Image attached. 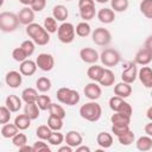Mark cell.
Returning a JSON list of instances; mask_svg holds the SVG:
<instances>
[{
	"label": "cell",
	"mask_w": 152,
	"mask_h": 152,
	"mask_svg": "<svg viewBox=\"0 0 152 152\" xmlns=\"http://www.w3.org/2000/svg\"><path fill=\"white\" fill-rule=\"evenodd\" d=\"M26 34L36 43V45L44 46L50 42V33L45 30L44 26L32 23L26 26Z\"/></svg>",
	"instance_id": "cell-1"
},
{
	"label": "cell",
	"mask_w": 152,
	"mask_h": 152,
	"mask_svg": "<svg viewBox=\"0 0 152 152\" xmlns=\"http://www.w3.org/2000/svg\"><path fill=\"white\" fill-rule=\"evenodd\" d=\"M80 115L82 119H84L87 121L96 122L100 120V118L102 115V108L96 101H89L81 106Z\"/></svg>",
	"instance_id": "cell-2"
},
{
	"label": "cell",
	"mask_w": 152,
	"mask_h": 152,
	"mask_svg": "<svg viewBox=\"0 0 152 152\" xmlns=\"http://www.w3.org/2000/svg\"><path fill=\"white\" fill-rule=\"evenodd\" d=\"M20 21L18 14L13 12H1L0 13V30L5 33L13 32L18 28Z\"/></svg>",
	"instance_id": "cell-3"
},
{
	"label": "cell",
	"mask_w": 152,
	"mask_h": 152,
	"mask_svg": "<svg viewBox=\"0 0 152 152\" xmlns=\"http://www.w3.org/2000/svg\"><path fill=\"white\" fill-rule=\"evenodd\" d=\"M57 36L61 43L63 44H70L74 42L75 36H76V31H75V26L71 23H65L63 21L57 30Z\"/></svg>",
	"instance_id": "cell-4"
},
{
	"label": "cell",
	"mask_w": 152,
	"mask_h": 152,
	"mask_svg": "<svg viewBox=\"0 0 152 152\" xmlns=\"http://www.w3.org/2000/svg\"><path fill=\"white\" fill-rule=\"evenodd\" d=\"M100 61L102 62V64L104 66H109V68L110 66H115L121 61V55H120V52L118 50L112 49V48H107L101 52Z\"/></svg>",
	"instance_id": "cell-5"
},
{
	"label": "cell",
	"mask_w": 152,
	"mask_h": 152,
	"mask_svg": "<svg viewBox=\"0 0 152 152\" xmlns=\"http://www.w3.org/2000/svg\"><path fill=\"white\" fill-rule=\"evenodd\" d=\"M93 42L99 46H107L112 42V33L104 27H97L91 32Z\"/></svg>",
	"instance_id": "cell-6"
},
{
	"label": "cell",
	"mask_w": 152,
	"mask_h": 152,
	"mask_svg": "<svg viewBox=\"0 0 152 152\" xmlns=\"http://www.w3.org/2000/svg\"><path fill=\"white\" fill-rule=\"evenodd\" d=\"M36 63H37L38 68L42 71H51L53 69V66H55V58L50 53L42 52V53H39L37 56Z\"/></svg>",
	"instance_id": "cell-7"
},
{
	"label": "cell",
	"mask_w": 152,
	"mask_h": 152,
	"mask_svg": "<svg viewBox=\"0 0 152 152\" xmlns=\"http://www.w3.org/2000/svg\"><path fill=\"white\" fill-rule=\"evenodd\" d=\"M137 77H138V69H137V64L135 63H133V62H131V63H128L125 68H124V70H122V72H121V80L124 81V82H127V83H133L135 80H137Z\"/></svg>",
	"instance_id": "cell-8"
},
{
	"label": "cell",
	"mask_w": 152,
	"mask_h": 152,
	"mask_svg": "<svg viewBox=\"0 0 152 152\" xmlns=\"http://www.w3.org/2000/svg\"><path fill=\"white\" fill-rule=\"evenodd\" d=\"M83 93L86 95L87 99H89L90 101H96L97 99H100L101 94H102V90H101V87L97 84V82H90L88 84H86L84 89H83Z\"/></svg>",
	"instance_id": "cell-9"
},
{
	"label": "cell",
	"mask_w": 152,
	"mask_h": 152,
	"mask_svg": "<svg viewBox=\"0 0 152 152\" xmlns=\"http://www.w3.org/2000/svg\"><path fill=\"white\" fill-rule=\"evenodd\" d=\"M80 57L84 63H88V64H95L100 59L99 52L93 48H83V49H81Z\"/></svg>",
	"instance_id": "cell-10"
},
{
	"label": "cell",
	"mask_w": 152,
	"mask_h": 152,
	"mask_svg": "<svg viewBox=\"0 0 152 152\" xmlns=\"http://www.w3.org/2000/svg\"><path fill=\"white\" fill-rule=\"evenodd\" d=\"M5 82L10 88H18L23 83V74L20 71H8L5 76Z\"/></svg>",
	"instance_id": "cell-11"
},
{
	"label": "cell",
	"mask_w": 152,
	"mask_h": 152,
	"mask_svg": "<svg viewBox=\"0 0 152 152\" xmlns=\"http://www.w3.org/2000/svg\"><path fill=\"white\" fill-rule=\"evenodd\" d=\"M18 18L20 24L23 25H30L34 20V11L31 8V6H25L18 12Z\"/></svg>",
	"instance_id": "cell-12"
},
{
	"label": "cell",
	"mask_w": 152,
	"mask_h": 152,
	"mask_svg": "<svg viewBox=\"0 0 152 152\" xmlns=\"http://www.w3.org/2000/svg\"><path fill=\"white\" fill-rule=\"evenodd\" d=\"M138 77L145 88L152 89V69L150 66L142 65L141 69L138 71Z\"/></svg>",
	"instance_id": "cell-13"
},
{
	"label": "cell",
	"mask_w": 152,
	"mask_h": 152,
	"mask_svg": "<svg viewBox=\"0 0 152 152\" xmlns=\"http://www.w3.org/2000/svg\"><path fill=\"white\" fill-rule=\"evenodd\" d=\"M65 144H68L69 146H71L72 148H76L77 146L82 145L83 142V137L81 135L80 132L77 131H69L65 134V139H64Z\"/></svg>",
	"instance_id": "cell-14"
},
{
	"label": "cell",
	"mask_w": 152,
	"mask_h": 152,
	"mask_svg": "<svg viewBox=\"0 0 152 152\" xmlns=\"http://www.w3.org/2000/svg\"><path fill=\"white\" fill-rule=\"evenodd\" d=\"M37 63L36 61L32 59H25L24 62L20 63L19 65V71L23 74V76H32L34 75V72L37 71Z\"/></svg>",
	"instance_id": "cell-15"
},
{
	"label": "cell",
	"mask_w": 152,
	"mask_h": 152,
	"mask_svg": "<svg viewBox=\"0 0 152 152\" xmlns=\"http://www.w3.org/2000/svg\"><path fill=\"white\" fill-rule=\"evenodd\" d=\"M152 62V52L148 51L146 48L140 49L134 57V63L139 65H147Z\"/></svg>",
	"instance_id": "cell-16"
},
{
	"label": "cell",
	"mask_w": 152,
	"mask_h": 152,
	"mask_svg": "<svg viewBox=\"0 0 152 152\" xmlns=\"http://www.w3.org/2000/svg\"><path fill=\"white\" fill-rule=\"evenodd\" d=\"M97 19L102 24H112L115 20V12L112 8L103 7L97 12Z\"/></svg>",
	"instance_id": "cell-17"
},
{
	"label": "cell",
	"mask_w": 152,
	"mask_h": 152,
	"mask_svg": "<svg viewBox=\"0 0 152 152\" xmlns=\"http://www.w3.org/2000/svg\"><path fill=\"white\" fill-rule=\"evenodd\" d=\"M21 101H23V99H20L19 96H17V95H14V94H11V95H8V96L6 97L5 104L7 106V108H8L12 113H17V112H19L20 108H21Z\"/></svg>",
	"instance_id": "cell-18"
},
{
	"label": "cell",
	"mask_w": 152,
	"mask_h": 152,
	"mask_svg": "<svg viewBox=\"0 0 152 152\" xmlns=\"http://www.w3.org/2000/svg\"><path fill=\"white\" fill-rule=\"evenodd\" d=\"M114 94L116 96H120L122 99H126V97H128L132 94V87H131L129 83L122 81V82L115 84V87H114Z\"/></svg>",
	"instance_id": "cell-19"
},
{
	"label": "cell",
	"mask_w": 152,
	"mask_h": 152,
	"mask_svg": "<svg viewBox=\"0 0 152 152\" xmlns=\"http://www.w3.org/2000/svg\"><path fill=\"white\" fill-rule=\"evenodd\" d=\"M52 17L57 21H65L69 17V11L64 5H56L52 8Z\"/></svg>",
	"instance_id": "cell-20"
},
{
	"label": "cell",
	"mask_w": 152,
	"mask_h": 152,
	"mask_svg": "<svg viewBox=\"0 0 152 152\" xmlns=\"http://www.w3.org/2000/svg\"><path fill=\"white\" fill-rule=\"evenodd\" d=\"M96 142L102 148H109L113 145V137L108 132H100L96 137Z\"/></svg>",
	"instance_id": "cell-21"
},
{
	"label": "cell",
	"mask_w": 152,
	"mask_h": 152,
	"mask_svg": "<svg viewBox=\"0 0 152 152\" xmlns=\"http://www.w3.org/2000/svg\"><path fill=\"white\" fill-rule=\"evenodd\" d=\"M103 70H104L103 66L97 65V64H93L91 66L88 68V70H87V76H88L91 81L99 82L100 78H101V76H102V74H103Z\"/></svg>",
	"instance_id": "cell-22"
},
{
	"label": "cell",
	"mask_w": 152,
	"mask_h": 152,
	"mask_svg": "<svg viewBox=\"0 0 152 152\" xmlns=\"http://www.w3.org/2000/svg\"><path fill=\"white\" fill-rule=\"evenodd\" d=\"M114 82H115V75H114V72L110 69H104L101 78H100V81L97 83L100 86H102V87H110V86L114 84Z\"/></svg>",
	"instance_id": "cell-23"
},
{
	"label": "cell",
	"mask_w": 152,
	"mask_h": 152,
	"mask_svg": "<svg viewBox=\"0 0 152 152\" xmlns=\"http://www.w3.org/2000/svg\"><path fill=\"white\" fill-rule=\"evenodd\" d=\"M135 146L139 151H150L152 148V137L150 135H142L140 138H138V140L135 141Z\"/></svg>",
	"instance_id": "cell-24"
},
{
	"label": "cell",
	"mask_w": 152,
	"mask_h": 152,
	"mask_svg": "<svg viewBox=\"0 0 152 152\" xmlns=\"http://www.w3.org/2000/svg\"><path fill=\"white\" fill-rule=\"evenodd\" d=\"M31 121H32V119H31L30 116H27L25 113L17 115L15 119H14V124H15V126L19 128V131H25V129H27V128L31 126Z\"/></svg>",
	"instance_id": "cell-25"
},
{
	"label": "cell",
	"mask_w": 152,
	"mask_h": 152,
	"mask_svg": "<svg viewBox=\"0 0 152 152\" xmlns=\"http://www.w3.org/2000/svg\"><path fill=\"white\" fill-rule=\"evenodd\" d=\"M24 113L30 116L32 120H36L39 118V114H40V108L38 107V104L36 102H31V103H25V107H24Z\"/></svg>",
	"instance_id": "cell-26"
},
{
	"label": "cell",
	"mask_w": 152,
	"mask_h": 152,
	"mask_svg": "<svg viewBox=\"0 0 152 152\" xmlns=\"http://www.w3.org/2000/svg\"><path fill=\"white\" fill-rule=\"evenodd\" d=\"M17 133H19V128L15 124H5L1 127V135L5 139H12Z\"/></svg>",
	"instance_id": "cell-27"
},
{
	"label": "cell",
	"mask_w": 152,
	"mask_h": 152,
	"mask_svg": "<svg viewBox=\"0 0 152 152\" xmlns=\"http://www.w3.org/2000/svg\"><path fill=\"white\" fill-rule=\"evenodd\" d=\"M38 97V91L34 88H25L21 91V99L25 103H31V102H36Z\"/></svg>",
	"instance_id": "cell-28"
},
{
	"label": "cell",
	"mask_w": 152,
	"mask_h": 152,
	"mask_svg": "<svg viewBox=\"0 0 152 152\" xmlns=\"http://www.w3.org/2000/svg\"><path fill=\"white\" fill-rule=\"evenodd\" d=\"M75 31H76V34L78 37L86 38V37H88L91 33V27H90V25L87 21H81V23H78L76 25Z\"/></svg>",
	"instance_id": "cell-29"
},
{
	"label": "cell",
	"mask_w": 152,
	"mask_h": 152,
	"mask_svg": "<svg viewBox=\"0 0 152 152\" xmlns=\"http://www.w3.org/2000/svg\"><path fill=\"white\" fill-rule=\"evenodd\" d=\"M118 140H119V142H120L122 146H128V145H131V144L134 142V140H135V134H134V132H133L132 129H128V131L125 132L124 134L119 135V137H118Z\"/></svg>",
	"instance_id": "cell-30"
},
{
	"label": "cell",
	"mask_w": 152,
	"mask_h": 152,
	"mask_svg": "<svg viewBox=\"0 0 152 152\" xmlns=\"http://www.w3.org/2000/svg\"><path fill=\"white\" fill-rule=\"evenodd\" d=\"M51 86H52V84H51L50 78L44 77V76L39 77V78L36 81L37 90H38V91H40V93H46V91H49V90L51 89Z\"/></svg>",
	"instance_id": "cell-31"
},
{
	"label": "cell",
	"mask_w": 152,
	"mask_h": 152,
	"mask_svg": "<svg viewBox=\"0 0 152 152\" xmlns=\"http://www.w3.org/2000/svg\"><path fill=\"white\" fill-rule=\"evenodd\" d=\"M48 126L52 129V131H61L63 127V119L58 118L56 115L50 114L48 118Z\"/></svg>",
	"instance_id": "cell-32"
},
{
	"label": "cell",
	"mask_w": 152,
	"mask_h": 152,
	"mask_svg": "<svg viewBox=\"0 0 152 152\" xmlns=\"http://www.w3.org/2000/svg\"><path fill=\"white\" fill-rule=\"evenodd\" d=\"M80 17L83 21L91 20L95 17V6H86L80 8Z\"/></svg>",
	"instance_id": "cell-33"
},
{
	"label": "cell",
	"mask_w": 152,
	"mask_h": 152,
	"mask_svg": "<svg viewBox=\"0 0 152 152\" xmlns=\"http://www.w3.org/2000/svg\"><path fill=\"white\" fill-rule=\"evenodd\" d=\"M70 94H71V89L70 88H66V87H62L57 90L56 93V97L57 100L63 103V104H66L68 101H69V97H70Z\"/></svg>",
	"instance_id": "cell-34"
},
{
	"label": "cell",
	"mask_w": 152,
	"mask_h": 152,
	"mask_svg": "<svg viewBox=\"0 0 152 152\" xmlns=\"http://www.w3.org/2000/svg\"><path fill=\"white\" fill-rule=\"evenodd\" d=\"M52 133V129L48 126V125H40L37 127L36 129V135L38 139H42V140H48L50 138Z\"/></svg>",
	"instance_id": "cell-35"
},
{
	"label": "cell",
	"mask_w": 152,
	"mask_h": 152,
	"mask_svg": "<svg viewBox=\"0 0 152 152\" xmlns=\"http://www.w3.org/2000/svg\"><path fill=\"white\" fill-rule=\"evenodd\" d=\"M112 124H121V125H129L131 124V116H127L122 113L114 112V114L110 116Z\"/></svg>",
	"instance_id": "cell-36"
},
{
	"label": "cell",
	"mask_w": 152,
	"mask_h": 152,
	"mask_svg": "<svg viewBox=\"0 0 152 152\" xmlns=\"http://www.w3.org/2000/svg\"><path fill=\"white\" fill-rule=\"evenodd\" d=\"M140 12L147 19H152V0H142L139 5Z\"/></svg>",
	"instance_id": "cell-37"
},
{
	"label": "cell",
	"mask_w": 152,
	"mask_h": 152,
	"mask_svg": "<svg viewBox=\"0 0 152 152\" xmlns=\"http://www.w3.org/2000/svg\"><path fill=\"white\" fill-rule=\"evenodd\" d=\"M110 6L114 12H125L129 6V1L128 0H110Z\"/></svg>",
	"instance_id": "cell-38"
},
{
	"label": "cell",
	"mask_w": 152,
	"mask_h": 152,
	"mask_svg": "<svg viewBox=\"0 0 152 152\" xmlns=\"http://www.w3.org/2000/svg\"><path fill=\"white\" fill-rule=\"evenodd\" d=\"M43 26L45 27V30H46L49 33H55V32H57V30H58L57 20H56L53 17H46V18L44 19Z\"/></svg>",
	"instance_id": "cell-39"
},
{
	"label": "cell",
	"mask_w": 152,
	"mask_h": 152,
	"mask_svg": "<svg viewBox=\"0 0 152 152\" xmlns=\"http://www.w3.org/2000/svg\"><path fill=\"white\" fill-rule=\"evenodd\" d=\"M36 103L38 104V107L40 108V110H49L50 106H51V99L48 95H38Z\"/></svg>",
	"instance_id": "cell-40"
},
{
	"label": "cell",
	"mask_w": 152,
	"mask_h": 152,
	"mask_svg": "<svg viewBox=\"0 0 152 152\" xmlns=\"http://www.w3.org/2000/svg\"><path fill=\"white\" fill-rule=\"evenodd\" d=\"M64 139H65V135L59 133V131H52V133H51L50 138L48 139V141L52 146H58L64 141Z\"/></svg>",
	"instance_id": "cell-41"
},
{
	"label": "cell",
	"mask_w": 152,
	"mask_h": 152,
	"mask_svg": "<svg viewBox=\"0 0 152 152\" xmlns=\"http://www.w3.org/2000/svg\"><path fill=\"white\" fill-rule=\"evenodd\" d=\"M49 112H50V114L56 115V116L62 118V119H64L65 115H66L65 109H64L61 104H57V103H53V102L51 103V106H50V108H49Z\"/></svg>",
	"instance_id": "cell-42"
},
{
	"label": "cell",
	"mask_w": 152,
	"mask_h": 152,
	"mask_svg": "<svg viewBox=\"0 0 152 152\" xmlns=\"http://www.w3.org/2000/svg\"><path fill=\"white\" fill-rule=\"evenodd\" d=\"M12 57H13V59H14L15 62L21 63V62H24L25 59H27L28 56L26 55V52L24 51V49H23L21 46H19V48L13 49V51H12Z\"/></svg>",
	"instance_id": "cell-43"
},
{
	"label": "cell",
	"mask_w": 152,
	"mask_h": 152,
	"mask_svg": "<svg viewBox=\"0 0 152 152\" xmlns=\"http://www.w3.org/2000/svg\"><path fill=\"white\" fill-rule=\"evenodd\" d=\"M12 144L15 147H18V148H20L21 146L26 145L27 144V137H26V134H24V133H17L12 138Z\"/></svg>",
	"instance_id": "cell-44"
},
{
	"label": "cell",
	"mask_w": 152,
	"mask_h": 152,
	"mask_svg": "<svg viewBox=\"0 0 152 152\" xmlns=\"http://www.w3.org/2000/svg\"><path fill=\"white\" fill-rule=\"evenodd\" d=\"M20 46L24 49V51L26 52V55L30 57V56H32L33 55V52H34V50H36V43L32 40V39H27V40H24L21 44H20Z\"/></svg>",
	"instance_id": "cell-45"
},
{
	"label": "cell",
	"mask_w": 152,
	"mask_h": 152,
	"mask_svg": "<svg viewBox=\"0 0 152 152\" xmlns=\"http://www.w3.org/2000/svg\"><path fill=\"white\" fill-rule=\"evenodd\" d=\"M11 110L7 108V106H1L0 107V124L5 125L11 120Z\"/></svg>",
	"instance_id": "cell-46"
},
{
	"label": "cell",
	"mask_w": 152,
	"mask_h": 152,
	"mask_svg": "<svg viewBox=\"0 0 152 152\" xmlns=\"http://www.w3.org/2000/svg\"><path fill=\"white\" fill-rule=\"evenodd\" d=\"M122 102H124V99H122V97L116 96V95H115V96H112V97L109 99V108H110L113 112H118V110L120 109Z\"/></svg>",
	"instance_id": "cell-47"
},
{
	"label": "cell",
	"mask_w": 152,
	"mask_h": 152,
	"mask_svg": "<svg viewBox=\"0 0 152 152\" xmlns=\"http://www.w3.org/2000/svg\"><path fill=\"white\" fill-rule=\"evenodd\" d=\"M128 129H131L129 125H121V124H113L112 125V133H114V135H116V137L124 134Z\"/></svg>",
	"instance_id": "cell-48"
},
{
	"label": "cell",
	"mask_w": 152,
	"mask_h": 152,
	"mask_svg": "<svg viewBox=\"0 0 152 152\" xmlns=\"http://www.w3.org/2000/svg\"><path fill=\"white\" fill-rule=\"evenodd\" d=\"M33 148H34V152H42V151H46V152H51V148H50V146L46 144V142H44V140H42V139H39L38 141H36V142H33Z\"/></svg>",
	"instance_id": "cell-49"
},
{
	"label": "cell",
	"mask_w": 152,
	"mask_h": 152,
	"mask_svg": "<svg viewBox=\"0 0 152 152\" xmlns=\"http://www.w3.org/2000/svg\"><path fill=\"white\" fill-rule=\"evenodd\" d=\"M80 93L75 89H71V94H70V97H69V101L66 103V106H75L80 102Z\"/></svg>",
	"instance_id": "cell-50"
},
{
	"label": "cell",
	"mask_w": 152,
	"mask_h": 152,
	"mask_svg": "<svg viewBox=\"0 0 152 152\" xmlns=\"http://www.w3.org/2000/svg\"><path fill=\"white\" fill-rule=\"evenodd\" d=\"M118 112H119V113H122V114H125V115H127V116H132L133 108H132V106H131L128 102L124 101L122 104H121V107H120V109H119Z\"/></svg>",
	"instance_id": "cell-51"
},
{
	"label": "cell",
	"mask_w": 152,
	"mask_h": 152,
	"mask_svg": "<svg viewBox=\"0 0 152 152\" xmlns=\"http://www.w3.org/2000/svg\"><path fill=\"white\" fill-rule=\"evenodd\" d=\"M46 6V0H34L31 5V8L34 12H42Z\"/></svg>",
	"instance_id": "cell-52"
},
{
	"label": "cell",
	"mask_w": 152,
	"mask_h": 152,
	"mask_svg": "<svg viewBox=\"0 0 152 152\" xmlns=\"http://www.w3.org/2000/svg\"><path fill=\"white\" fill-rule=\"evenodd\" d=\"M86 6H95V0H78V8Z\"/></svg>",
	"instance_id": "cell-53"
},
{
	"label": "cell",
	"mask_w": 152,
	"mask_h": 152,
	"mask_svg": "<svg viewBox=\"0 0 152 152\" xmlns=\"http://www.w3.org/2000/svg\"><path fill=\"white\" fill-rule=\"evenodd\" d=\"M145 48H146L148 51L152 52V34L146 38V40H145Z\"/></svg>",
	"instance_id": "cell-54"
},
{
	"label": "cell",
	"mask_w": 152,
	"mask_h": 152,
	"mask_svg": "<svg viewBox=\"0 0 152 152\" xmlns=\"http://www.w3.org/2000/svg\"><path fill=\"white\" fill-rule=\"evenodd\" d=\"M144 131H145V133H146L147 135L152 137V121L145 125V127H144Z\"/></svg>",
	"instance_id": "cell-55"
},
{
	"label": "cell",
	"mask_w": 152,
	"mask_h": 152,
	"mask_svg": "<svg viewBox=\"0 0 152 152\" xmlns=\"http://www.w3.org/2000/svg\"><path fill=\"white\" fill-rule=\"evenodd\" d=\"M76 152H90V147L84 146V145H80L76 147Z\"/></svg>",
	"instance_id": "cell-56"
},
{
	"label": "cell",
	"mask_w": 152,
	"mask_h": 152,
	"mask_svg": "<svg viewBox=\"0 0 152 152\" xmlns=\"http://www.w3.org/2000/svg\"><path fill=\"white\" fill-rule=\"evenodd\" d=\"M58 152H72V147L66 144L65 146H61V147L58 148Z\"/></svg>",
	"instance_id": "cell-57"
},
{
	"label": "cell",
	"mask_w": 152,
	"mask_h": 152,
	"mask_svg": "<svg viewBox=\"0 0 152 152\" xmlns=\"http://www.w3.org/2000/svg\"><path fill=\"white\" fill-rule=\"evenodd\" d=\"M19 150H20V151H30V152H34L33 146H27V144H26V145H24V146H21Z\"/></svg>",
	"instance_id": "cell-58"
},
{
	"label": "cell",
	"mask_w": 152,
	"mask_h": 152,
	"mask_svg": "<svg viewBox=\"0 0 152 152\" xmlns=\"http://www.w3.org/2000/svg\"><path fill=\"white\" fill-rule=\"evenodd\" d=\"M33 1H34V0H19V2L23 4L24 6H31V5L33 4Z\"/></svg>",
	"instance_id": "cell-59"
},
{
	"label": "cell",
	"mask_w": 152,
	"mask_h": 152,
	"mask_svg": "<svg viewBox=\"0 0 152 152\" xmlns=\"http://www.w3.org/2000/svg\"><path fill=\"white\" fill-rule=\"evenodd\" d=\"M146 116H147V119H148L150 121H152V106L148 107V109L146 110Z\"/></svg>",
	"instance_id": "cell-60"
},
{
	"label": "cell",
	"mask_w": 152,
	"mask_h": 152,
	"mask_svg": "<svg viewBox=\"0 0 152 152\" xmlns=\"http://www.w3.org/2000/svg\"><path fill=\"white\" fill-rule=\"evenodd\" d=\"M96 2H99V4H106V2H108L109 0H95Z\"/></svg>",
	"instance_id": "cell-61"
},
{
	"label": "cell",
	"mask_w": 152,
	"mask_h": 152,
	"mask_svg": "<svg viewBox=\"0 0 152 152\" xmlns=\"http://www.w3.org/2000/svg\"><path fill=\"white\" fill-rule=\"evenodd\" d=\"M151 97H152V91H151Z\"/></svg>",
	"instance_id": "cell-62"
},
{
	"label": "cell",
	"mask_w": 152,
	"mask_h": 152,
	"mask_svg": "<svg viewBox=\"0 0 152 152\" xmlns=\"http://www.w3.org/2000/svg\"><path fill=\"white\" fill-rule=\"evenodd\" d=\"M65 1H71V0H65Z\"/></svg>",
	"instance_id": "cell-63"
}]
</instances>
